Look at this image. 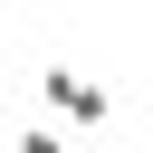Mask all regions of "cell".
<instances>
[{"label": "cell", "mask_w": 153, "mask_h": 153, "mask_svg": "<svg viewBox=\"0 0 153 153\" xmlns=\"http://www.w3.org/2000/svg\"><path fill=\"white\" fill-rule=\"evenodd\" d=\"M38 96H48V115H57V124H105V115H115V96H105L96 76H76V67H48V76H38Z\"/></svg>", "instance_id": "obj_1"}, {"label": "cell", "mask_w": 153, "mask_h": 153, "mask_svg": "<svg viewBox=\"0 0 153 153\" xmlns=\"http://www.w3.org/2000/svg\"><path fill=\"white\" fill-rule=\"evenodd\" d=\"M10 153H67V143H57V134H48V124H29V134H19V143H10Z\"/></svg>", "instance_id": "obj_2"}]
</instances>
